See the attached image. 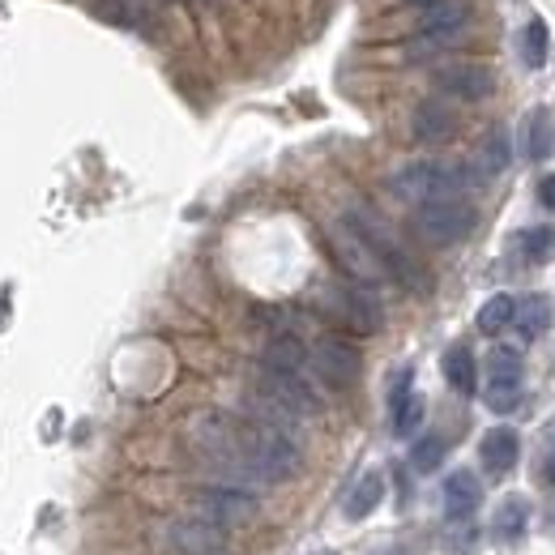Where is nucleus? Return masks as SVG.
Here are the masks:
<instances>
[{
    "instance_id": "21",
    "label": "nucleus",
    "mask_w": 555,
    "mask_h": 555,
    "mask_svg": "<svg viewBox=\"0 0 555 555\" xmlns=\"http://www.w3.org/2000/svg\"><path fill=\"white\" fill-rule=\"evenodd\" d=\"M380 500H385V474L368 470V474H363V479L355 483L351 500H346V517H351V521H363L368 513H376Z\"/></svg>"
},
{
    "instance_id": "27",
    "label": "nucleus",
    "mask_w": 555,
    "mask_h": 555,
    "mask_svg": "<svg viewBox=\"0 0 555 555\" xmlns=\"http://www.w3.org/2000/svg\"><path fill=\"white\" fill-rule=\"evenodd\" d=\"M521 252H526V261H534V265L555 261V227H530L521 235Z\"/></svg>"
},
{
    "instance_id": "7",
    "label": "nucleus",
    "mask_w": 555,
    "mask_h": 555,
    "mask_svg": "<svg viewBox=\"0 0 555 555\" xmlns=\"http://www.w3.org/2000/svg\"><path fill=\"white\" fill-rule=\"evenodd\" d=\"M487 406L496 415H509L521 406V351L496 346L487 355Z\"/></svg>"
},
{
    "instance_id": "24",
    "label": "nucleus",
    "mask_w": 555,
    "mask_h": 555,
    "mask_svg": "<svg viewBox=\"0 0 555 555\" xmlns=\"http://www.w3.org/2000/svg\"><path fill=\"white\" fill-rule=\"evenodd\" d=\"M526 526H530V504L521 496H509L500 504V513H496V534L509 538V543H517V538L526 534Z\"/></svg>"
},
{
    "instance_id": "23",
    "label": "nucleus",
    "mask_w": 555,
    "mask_h": 555,
    "mask_svg": "<svg viewBox=\"0 0 555 555\" xmlns=\"http://www.w3.org/2000/svg\"><path fill=\"white\" fill-rule=\"evenodd\" d=\"M517 329L526 333V338H538V333H543L547 325H551V304H547V295H526L517 304Z\"/></svg>"
},
{
    "instance_id": "11",
    "label": "nucleus",
    "mask_w": 555,
    "mask_h": 555,
    "mask_svg": "<svg viewBox=\"0 0 555 555\" xmlns=\"http://www.w3.org/2000/svg\"><path fill=\"white\" fill-rule=\"evenodd\" d=\"M329 299H333L338 316L355 333H376L380 325H385V308H380V299L372 295V287H359V282H351V287H333Z\"/></svg>"
},
{
    "instance_id": "30",
    "label": "nucleus",
    "mask_w": 555,
    "mask_h": 555,
    "mask_svg": "<svg viewBox=\"0 0 555 555\" xmlns=\"http://www.w3.org/2000/svg\"><path fill=\"white\" fill-rule=\"evenodd\" d=\"M547 479L555 483V423H551V453H547Z\"/></svg>"
},
{
    "instance_id": "10",
    "label": "nucleus",
    "mask_w": 555,
    "mask_h": 555,
    "mask_svg": "<svg viewBox=\"0 0 555 555\" xmlns=\"http://www.w3.org/2000/svg\"><path fill=\"white\" fill-rule=\"evenodd\" d=\"M436 90L453 94V99H466V103H479L496 90V73L479 60H453V65L436 69Z\"/></svg>"
},
{
    "instance_id": "9",
    "label": "nucleus",
    "mask_w": 555,
    "mask_h": 555,
    "mask_svg": "<svg viewBox=\"0 0 555 555\" xmlns=\"http://www.w3.org/2000/svg\"><path fill=\"white\" fill-rule=\"evenodd\" d=\"M312 372L325 380L329 389H351L359 372H363V359L351 342H342V338H321L312 346Z\"/></svg>"
},
{
    "instance_id": "19",
    "label": "nucleus",
    "mask_w": 555,
    "mask_h": 555,
    "mask_svg": "<svg viewBox=\"0 0 555 555\" xmlns=\"http://www.w3.org/2000/svg\"><path fill=\"white\" fill-rule=\"evenodd\" d=\"M444 380H449L457 393H466V398L479 389V363H474L470 346H449V351H444Z\"/></svg>"
},
{
    "instance_id": "8",
    "label": "nucleus",
    "mask_w": 555,
    "mask_h": 555,
    "mask_svg": "<svg viewBox=\"0 0 555 555\" xmlns=\"http://www.w3.org/2000/svg\"><path fill=\"white\" fill-rule=\"evenodd\" d=\"M257 393H265V398L278 402V406H287L295 419H308V415L321 410V398H316V389H312L308 376L274 372V368H265V363H261V372H257Z\"/></svg>"
},
{
    "instance_id": "6",
    "label": "nucleus",
    "mask_w": 555,
    "mask_h": 555,
    "mask_svg": "<svg viewBox=\"0 0 555 555\" xmlns=\"http://www.w3.org/2000/svg\"><path fill=\"white\" fill-rule=\"evenodd\" d=\"M257 491H244V487H201L193 496V513L201 521H210L218 530H231V526H244V521L257 517Z\"/></svg>"
},
{
    "instance_id": "1",
    "label": "nucleus",
    "mask_w": 555,
    "mask_h": 555,
    "mask_svg": "<svg viewBox=\"0 0 555 555\" xmlns=\"http://www.w3.org/2000/svg\"><path fill=\"white\" fill-rule=\"evenodd\" d=\"M240 449H244V462L257 470V479L265 487L291 479V474L299 470V462H304L291 432H282V427H269V423H257V419L240 423Z\"/></svg>"
},
{
    "instance_id": "22",
    "label": "nucleus",
    "mask_w": 555,
    "mask_h": 555,
    "mask_svg": "<svg viewBox=\"0 0 555 555\" xmlns=\"http://www.w3.org/2000/svg\"><path fill=\"white\" fill-rule=\"evenodd\" d=\"M513 316H517V299L513 295H491L487 304L479 308V333L496 338V333H504L513 325Z\"/></svg>"
},
{
    "instance_id": "16",
    "label": "nucleus",
    "mask_w": 555,
    "mask_h": 555,
    "mask_svg": "<svg viewBox=\"0 0 555 555\" xmlns=\"http://www.w3.org/2000/svg\"><path fill=\"white\" fill-rule=\"evenodd\" d=\"M509 163H513V141H509V133L504 129H491L487 137H483V146H479V154H474V163H470V171H474V180H496L500 171H509Z\"/></svg>"
},
{
    "instance_id": "25",
    "label": "nucleus",
    "mask_w": 555,
    "mask_h": 555,
    "mask_svg": "<svg viewBox=\"0 0 555 555\" xmlns=\"http://www.w3.org/2000/svg\"><path fill=\"white\" fill-rule=\"evenodd\" d=\"M547 52H551V26L543 18H530L526 26V47H521V56H526L530 69H543L547 65Z\"/></svg>"
},
{
    "instance_id": "12",
    "label": "nucleus",
    "mask_w": 555,
    "mask_h": 555,
    "mask_svg": "<svg viewBox=\"0 0 555 555\" xmlns=\"http://www.w3.org/2000/svg\"><path fill=\"white\" fill-rule=\"evenodd\" d=\"M167 543H171V551H180V555H222L227 538H222V530L210 526V521L188 517V521H171Z\"/></svg>"
},
{
    "instance_id": "17",
    "label": "nucleus",
    "mask_w": 555,
    "mask_h": 555,
    "mask_svg": "<svg viewBox=\"0 0 555 555\" xmlns=\"http://www.w3.org/2000/svg\"><path fill=\"white\" fill-rule=\"evenodd\" d=\"M479 457H483V470H491V474L513 470L517 457H521V436L513 432V427H491V432L483 436V444H479Z\"/></svg>"
},
{
    "instance_id": "18",
    "label": "nucleus",
    "mask_w": 555,
    "mask_h": 555,
    "mask_svg": "<svg viewBox=\"0 0 555 555\" xmlns=\"http://www.w3.org/2000/svg\"><path fill=\"white\" fill-rule=\"evenodd\" d=\"M423 415H427V402L419 398V393H410V372H402L398 389H393V432L415 436L423 427Z\"/></svg>"
},
{
    "instance_id": "20",
    "label": "nucleus",
    "mask_w": 555,
    "mask_h": 555,
    "mask_svg": "<svg viewBox=\"0 0 555 555\" xmlns=\"http://www.w3.org/2000/svg\"><path fill=\"white\" fill-rule=\"evenodd\" d=\"M466 26V5L462 0H432V5H423V30L427 35H457V30Z\"/></svg>"
},
{
    "instance_id": "29",
    "label": "nucleus",
    "mask_w": 555,
    "mask_h": 555,
    "mask_svg": "<svg viewBox=\"0 0 555 555\" xmlns=\"http://www.w3.org/2000/svg\"><path fill=\"white\" fill-rule=\"evenodd\" d=\"M538 201H543L547 210H555V176H543V180H538Z\"/></svg>"
},
{
    "instance_id": "3",
    "label": "nucleus",
    "mask_w": 555,
    "mask_h": 555,
    "mask_svg": "<svg viewBox=\"0 0 555 555\" xmlns=\"http://www.w3.org/2000/svg\"><path fill=\"white\" fill-rule=\"evenodd\" d=\"M346 222H351V227L363 235V240L372 244V252L380 257V265L389 269V278H398L402 287H410V291H427V274H423V265L398 244V235H393V231L385 227V222H380L376 210H368V205H355V210L346 214Z\"/></svg>"
},
{
    "instance_id": "13",
    "label": "nucleus",
    "mask_w": 555,
    "mask_h": 555,
    "mask_svg": "<svg viewBox=\"0 0 555 555\" xmlns=\"http://www.w3.org/2000/svg\"><path fill=\"white\" fill-rule=\"evenodd\" d=\"M483 504V483L474 479L470 470H453L449 479H444V517L449 521H466L479 513Z\"/></svg>"
},
{
    "instance_id": "14",
    "label": "nucleus",
    "mask_w": 555,
    "mask_h": 555,
    "mask_svg": "<svg viewBox=\"0 0 555 555\" xmlns=\"http://www.w3.org/2000/svg\"><path fill=\"white\" fill-rule=\"evenodd\" d=\"M410 129H415V137L423 141V146H440V141H449L457 133V116L449 103L440 99H427L415 107V120H410Z\"/></svg>"
},
{
    "instance_id": "5",
    "label": "nucleus",
    "mask_w": 555,
    "mask_h": 555,
    "mask_svg": "<svg viewBox=\"0 0 555 555\" xmlns=\"http://www.w3.org/2000/svg\"><path fill=\"white\" fill-rule=\"evenodd\" d=\"M329 248H333V257H338V265L359 282V287H376V282L389 278V269L380 265V257L372 252V244L363 240V235L346 218L329 227Z\"/></svg>"
},
{
    "instance_id": "4",
    "label": "nucleus",
    "mask_w": 555,
    "mask_h": 555,
    "mask_svg": "<svg viewBox=\"0 0 555 555\" xmlns=\"http://www.w3.org/2000/svg\"><path fill=\"white\" fill-rule=\"evenodd\" d=\"M474 205L457 201V197H444V201H423L415 205V231L423 244H436V248H449V244H462L466 235L474 231Z\"/></svg>"
},
{
    "instance_id": "28",
    "label": "nucleus",
    "mask_w": 555,
    "mask_h": 555,
    "mask_svg": "<svg viewBox=\"0 0 555 555\" xmlns=\"http://www.w3.org/2000/svg\"><path fill=\"white\" fill-rule=\"evenodd\" d=\"M530 154L534 158H547L551 154V116L543 107L530 111Z\"/></svg>"
},
{
    "instance_id": "2",
    "label": "nucleus",
    "mask_w": 555,
    "mask_h": 555,
    "mask_svg": "<svg viewBox=\"0 0 555 555\" xmlns=\"http://www.w3.org/2000/svg\"><path fill=\"white\" fill-rule=\"evenodd\" d=\"M393 193H398L402 201H444V197H457L462 188L479 184L474 180L470 163H440V158H419V163H406L402 171H393Z\"/></svg>"
},
{
    "instance_id": "31",
    "label": "nucleus",
    "mask_w": 555,
    "mask_h": 555,
    "mask_svg": "<svg viewBox=\"0 0 555 555\" xmlns=\"http://www.w3.org/2000/svg\"><path fill=\"white\" fill-rule=\"evenodd\" d=\"M410 5H432V0H410Z\"/></svg>"
},
{
    "instance_id": "26",
    "label": "nucleus",
    "mask_w": 555,
    "mask_h": 555,
    "mask_svg": "<svg viewBox=\"0 0 555 555\" xmlns=\"http://www.w3.org/2000/svg\"><path fill=\"white\" fill-rule=\"evenodd\" d=\"M444 453H449V440H444L440 432H432V436H423L415 449H410V466H415L419 474H432L444 462Z\"/></svg>"
},
{
    "instance_id": "15",
    "label": "nucleus",
    "mask_w": 555,
    "mask_h": 555,
    "mask_svg": "<svg viewBox=\"0 0 555 555\" xmlns=\"http://www.w3.org/2000/svg\"><path fill=\"white\" fill-rule=\"evenodd\" d=\"M261 363H265V368H274V372L308 376V368H312V355H308V346L299 342L295 333H278V338H269V346H265Z\"/></svg>"
}]
</instances>
